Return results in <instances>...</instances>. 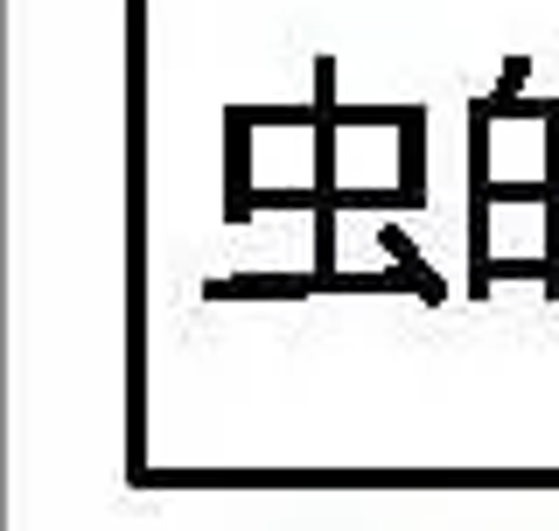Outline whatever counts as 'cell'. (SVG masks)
<instances>
[{
	"label": "cell",
	"instance_id": "cell-7",
	"mask_svg": "<svg viewBox=\"0 0 559 531\" xmlns=\"http://www.w3.org/2000/svg\"><path fill=\"white\" fill-rule=\"evenodd\" d=\"M524 78H532V63L511 57V63H503V78H497V98H518V92H524Z\"/></svg>",
	"mask_w": 559,
	"mask_h": 531
},
{
	"label": "cell",
	"instance_id": "cell-6",
	"mask_svg": "<svg viewBox=\"0 0 559 531\" xmlns=\"http://www.w3.org/2000/svg\"><path fill=\"white\" fill-rule=\"evenodd\" d=\"M489 280H538L546 287V259H489Z\"/></svg>",
	"mask_w": 559,
	"mask_h": 531
},
{
	"label": "cell",
	"instance_id": "cell-4",
	"mask_svg": "<svg viewBox=\"0 0 559 531\" xmlns=\"http://www.w3.org/2000/svg\"><path fill=\"white\" fill-rule=\"evenodd\" d=\"M378 245H384V259H399V266H413V273H419V300H433V308H441V300H448V280H441V273H433V266H427V259H419V245H413L406 232H399V224H392V232H378Z\"/></svg>",
	"mask_w": 559,
	"mask_h": 531
},
{
	"label": "cell",
	"instance_id": "cell-5",
	"mask_svg": "<svg viewBox=\"0 0 559 531\" xmlns=\"http://www.w3.org/2000/svg\"><path fill=\"white\" fill-rule=\"evenodd\" d=\"M231 113L252 119V127H308V133H314L322 105H231Z\"/></svg>",
	"mask_w": 559,
	"mask_h": 531
},
{
	"label": "cell",
	"instance_id": "cell-1",
	"mask_svg": "<svg viewBox=\"0 0 559 531\" xmlns=\"http://www.w3.org/2000/svg\"><path fill=\"white\" fill-rule=\"evenodd\" d=\"M308 300L322 294V273H245V280H203V300Z\"/></svg>",
	"mask_w": 559,
	"mask_h": 531
},
{
	"label": "cell",
	"instance_id": "cell-2",
	"mask_svg": "<svg viewBox=\"0 0 559 531\" xmlns=\"http://www.w3.org/2000/svg\"><path fill=\"white\" fill-rule=\"evenodd\" d=\"M224 197H252V119L224 113Z\"/></svg>",
	"mask_w": 559,
	"mask_h": 531
},
{
	"label": "cell",
	"instance_id": "cell-3",
	"mask_svg": "<svg viewBox=\"0 0 559 531\" xmlns=\"http://www.w3.org/2000/svg\"><path fill=\"white\" fill-rule=\"evenodd\" d=\"M427 113H406V127H399V189H413V203H427Z\"/></svg>",
	"mask_w": 559,
	"mask_h": 531
}]
</instances>
